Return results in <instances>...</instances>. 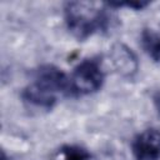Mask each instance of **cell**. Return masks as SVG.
I'll return each mask as SVG.
<instances>
[{
  "mask_svg": "<svg viewBox=\"0 0 160 160\" xmlns=\"http://www.w3.org/2000/svg\"><path fill=\"white\" fill-rule=\"evenodd\" d=\"M154 105H155V109L158 111V115L160 116V92H158L154 96Z\"/></svg>",
  "mask_w": 160,
  "mask_h": 160,
  "instance_id": "obj_9",
  "label": "cell"
},
{
  "mask_svg": "<svg viewBox=\"0 0 160 160\" xmlns=\"http://www.w3.org/2000/svg\"><path fill=\"white\" fill-rule=\"evenodd\" d=\"M108 4L88 1H69L64 5V19L68 30L78 40H85L94 34L105 32L111 26L112 15Z\"/></svg>",
  "mask_w": 160,
  "mask_h": 160,
  "instance_id": "obj_2",
  "label": "cell"
},
{
  "mask_svg": "<svg viewBox=\"0 0 160 160\" xmlns=\"http://www.w3.org/2000/svg\"><path fill=\"white\" fill-rule=\"evenodd\" d=\"M1 160H8V158H6V155H5L4 151H2V154H1Z\"/></svg>",
  "mask_w": 160,
  "mask_h": 160,
  "instance_id": "obj_10",
  "label": "cell"
},
{
  "mask_svg": "<svg viewBox=\"0 0 160 160\" xmlns=\"http://www.w3.org/2000/svg\"><path fill=\"white\" fill-rule=\"evenodd\" d=\"M111 56H112V61H114L116 69L122 75L131 76V74L136 71V69H138L136 56L125 45H120V44L115 45L112 49Z\"/></svg>",
  "mask_w": 160,
  "mask_h": 160,
  "instance_id": "obj_5",
  "label": "cell"
},
{
  "mask_svg": "<svg viewBox=\"0 0 160 160\" xmlns=\"http://www.w3.org/2000/svg\"><path fill=\"white\" fill-rule=\"evenodd\" d=\"M60 95L71 96L70 78L61 69L50 64L39 66L34 71L32 81L21 92L25 102L46 110L55 106Z\"/></svg>",
  "mask_w": 160,
  "mask_h": 160,
  "instance_id": "obj_1",
  "label": "cell"
},
{
  "mask_svg": "<svg viewBox=\"0 0 160 160\" xmlns=\"http://www.w3.org/2000/svg\"><path fill=\"white\" fill-rule=\"evenodd\" d=\"M69 78L71 96H84L96 92L101 89L105 80L101 60L99 58L82 60L74 68Z\"/></svg>",
  "mask_w": 160,
  "mask_h": 160,
  "instance_id": "obj_3",
  "label": "cell"
},
{
  "mask_svg": "<svg viewBox=\"0 0 160 160\" xmlns=\"http://www.w3.org/2000/svg\"><path fill=\"white\" fill-rule=\"evenodd\" d=\"M131 152L136 160H160V130L149 128L135 135Z\"/></svg>",
  "mask_w": 160,
  "mask_h": 160,
  "instance_id": "obj_4",
  "label": "cell"
},
{
  "mask_svg": "<svg viewBox=\"0 0 160 160\" xmlns=\"http://www.w3.org/2000/svg\"><path fill=\"white\" fill-rule=\"evenodd\" d=\"M110 8H130L134 10H141L142 8L148 6L149 2H144V1H128V2H108Z\"/></svg>",
  "mask_w": 160,
  "mask_h": 160,
  "instance_id": "obj_8",
  "label": "cell"
},
{
  "mask_svg": "<svg viewBox=\"0 0 160 160\" xmlns=\"http://www.w3.org/2000/svg\"><path fill=\"white\" fill-rule=\"evenodd\" d=\"M141 46L144 51L155 61H160V34L151 29H144L141 32Z\"/></svg>",
  "mask_w": 160,
  "mask_h": 160,
  "instance_id": "obj_6",
  "label": "cell"
},
{
  "mask_svg": "<svg viewBox=\"0 0 160 160\" xmlns=\"http://www.w3.org/2000/svg\"><path fill=\"white\" fill-rule=\"evenodd\" d=\"M55 160H91V154L80 145H64L58 150Z\"/></svg>",
  "mask_w": 160,
  "mask_h": 160,
  "instance_id": "obj_7",
  "label": "cell"
}]
</instances>
